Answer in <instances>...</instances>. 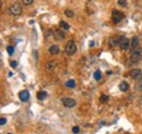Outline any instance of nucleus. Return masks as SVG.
<instances>
[{
    "mask_svg": "<svg viewBox=\"0 0 142 134\" xmlns=\"http://www.w3.org/2000/svg\"><path fill=\"white\" fill-rule=\"evenodd\" d=\"M65 37H66V35L61 30H57L54 32V38L56 40H62Z\"/></svg>",
    "mask_w": 142,
    "mask_h": 134,
    "instance_id": "obj_8",
    "label": "nucleus"
},
{
    "mask_svg": "<svg viewBox=\"0 0 142 134\" xmlns=\"http://www.w3.org/2000/svg\"><path fill=\"white\" fill-rule=\"evenodd\" d=\"M108 99H109V97L107 95H102V96L99 97V101H101V103H107Z\"/></svg>",
    "mask_w": 142,
    "mask_h": 134,
    "instance_id": "obj_21",
    "label": "nucleus"
},
{
    "mask_svg": "<svg viewBox=\"0 0 142 134\" xmlns=\"http://www.w3.org/2000/svg\"><path fill=\"white\" fill-rule=\"evenodd\" d=\"M61 103L67 108H72L76 106V100L73 98H70V97H63V98H61Z\"/></svg>",
    "mask_w": 142,
    "mask_h": 134,
    "instance_id": "obj_6",
    "label": "nucleus"
},
{
    "mask_svg": "<svg viewBox=\"0 0 142 134\" xmlns=\"http://www.w3.org/2000/svg\"><path fill=\"white\" fill-rule=\"evenodd\" d=\"M45 37H46V39H52L54 37L53 30H46L45 31Z\"/></svg>",
    "mask_w": 142,
    "mask_h": 134,
    "instance_id": "obj_17",
    "label": "nucleus"
},
{
    "mask_svg": "<svg viewBox=\"0 0 142 134\" xmlns=\"http://www.w3.org/2000/svg\"><path fill=\"white\" fill-rule=\"evenodd\" d=\"M119 90L121 92H127L129 90V84H128L127 82H121L120 84H119Z\"/></svg>",
    "mask_w": 142,
    "mask_h": 134,
    "instance_id": "obj_14",
    "label": "nucleus"
},
{
    "mask_svg": "<svg viewBox=\"0 0 142 134\" xmlns=\"http://www.w3.org/2000/svg\"><path fill=\"white\" fill-rule=\"evenodd\" d=\"M118 45H119V47L121 48V50H128L130 47V41H129V39L128 38H126L125 36H120L119 37V43H118Z\"/></svg>",
    "mask_w": 142,
    "mask_h": 134,
    "instance_id": "obj_5",
    "label": "nucleus"
},
{
    "mask_svg": "<svg viewBox=\"0 0 142 134\" xmlns=\"http://www.w3.org/2000/svg\"><path fill=\"white\" fill-rule=\"evenodd\" d=\"M6 123H7V120L4 119V118H1V119H0V126H4Z\"/></svg>",
    "mask_w": 142,
    "mask_h": 134,
    "instance_id": "obj_27",
    "label": "nucleus"
},
{
    "mask_svg": "<svg viewBox=\"0 0 142 134\" xmlns=\"http://www.w3.org/2000/svg\"><path fill=\"white\" fill-rule=\"evenodd\" d=\"M19 98L21 99V101H27L30 99V93L27 91H22L19 93Z\"/></svg>",
    "mask_w": 142,
    "mask_h": 134,
    "instance_id": "obj_9",
    "label": "nucleus"
},
{
    "mask_svg": "<svg viewBox=\"0 0 142 134\" xmlns=\"http://www.w3.org/2000/svg\"><path fill=\"white\" fill-rule=\"evenodd\" d=\"M79 131H80L79 127H73V128H72V132H73V133H79Z\"/></svg>",
    "mask_w": 142,
    "mask_h": 134,
    "instance_id": "obj_26",
    "label": "nucleus"
},
{
    "mask_svg": "<svg viewBox=\"0 0 142 134\" xmlns=\"http://www.w3.org/2000/svg\"><path fill=\"white\" fill-rule=\"evenodd\" d=\"M8 134H12V133H8Z\"/></svg>",
    "mask_w": 142,
    "mask_h": 134,
    "instance_id": "obj_30",
    "label": "nucleus"
},
{
    "mask_svg": "<svg viewBox=\"0 0 142 134\" xmlns=\"http://www.w3.org/2000/svg\"><path fill=\"white\" fill-rule=\"evenodd\" d=\"M59 27H60L61 30H65V31H68L70 29V25L68 24L67 22H65V21H60L59 22Z\"/></svg>",
    "mask_w": 142,
    "mask_h": 134,
    "instance_id": "obj_15",
    "label": "nucleus"
},
{
    "mask_svg": "<svg viewBox=\"0 0 142 134\" xmlns=\"http://www.w3.org/2000/svg\"><path fill=\"white\" fill-rule=\"evenodd\" d=\"M22 1H23V3L25 4V6H30V4L33 3L34 0H22Z\"/></svg>",
    "mask_w": 142,
    "mask_h": 134,
    "instance_id": "obj_24",
    "label": "nucleus"
},
{
    "mask_svg": "<svg viewBox=\"0 0 142 134\" xmlns=\"http://www.w3.org/2000/svg\"><path fill=\"white\" fill-rule=\"evenodd\" d=\"M136 91H142V82H139L138 85H136Z\"/></svg>",
    "mask_w": 142,
    "mask_h": 134,
    "instance_id": "obj_25",
    "label": "nucleus"
},
{
    "mask_svg": "<svg viewBox=\"0 0 142 134\" xmlns=\"http://www.w3.org/2000/svg\"><path fill=\"white\" fill-rule=\"evenodd\" d=\"M90 46H94V41H91V43H90Z\"/></svg>",
    "mask_w": 142,
    "mask_h": 134,
    "instance_id": "obj_29",
    "label": "nucleus"
},
{
    "mask_svg": "<svg viewBox=\"0 0 142 134\" xmlns=\"http://www.w3.org/2000/svg\"><path fill=\"white\" fill-rule=\"evenodd\" d=\"M129 74L133 80H139V78H141V76H142V71L139 70V69H133V70H131L129 72Z\"/></svg>",
    "mask_w": 142,
    "mask_h": 134,
    "instance_id": "obj_7",
    "label": "nucleus"
},
{
    "mask_svg": "<svg viewBox=\"0 0 142 134\" xmlns=\"http://www.w3.org/2000/svg\"><path fill=\"white\" fill-rule=\"evenodd\" d=\"M65 51H66V53L68 55V56H72V55L77 51V46H76L74 41H73V40L68 41L66 47H65Z\"/></svg>",
    "mask_w": 142,
    "mask_h": 134,
    "instance_id": "obj_3",
    "label": "nucleus"
},
{
    "mask_svg": "<svg viewBox=\"0 0 142 134\" xmlns=\"http://www.w3.org/2000/svg\"><path fill=\"white\" fill-rule=\"evenodd\" d=\"M47 97H48V93L45 91H40L37 93V99H39V100H44V99H46Z\"/></svg>",
    "mask_w": 142,
    "mask_h": 134,
    "instance_id": "obj_11",
    "label": "nucleus"
},
{
    "mask_svg": "<svg viewBox=\"0 0 142 134\" xmlns=\"http://www.w3.org/2000/svg\"><path fill=\"white\" fill-rule=\"evenodd\" d=\"M118 43H119V37L118 38L112 37V38H109V40H108V44H109L111 47H116V46L118 45Z\"/></svg>",
    "mask_w": 142,
    "mask_h": 134,
    "instance_id": "obj_12",
    "label": "nucleus"
},
{
    "mask_svg": "<svg viewBox=\"0 0 142 134\" xmlns=\"http://www.w3.org/2000/svg\"><path fill=\"white\" fill-rule=\"evenodd\" d=\"M123 17H125V15H123L122 12L118 11V10H113V12H112V21H113V23L117 24V23L120 22Z\"/></svg>",
    "mask_w": 142,
    "mask_h": 134,
    "instance_id": "obj_4",
    "label": "nucleus"
},
{
    "mask_svg": "<svg viewBox=\"0 0 142 134\" xmlns=\"http://www.w3.org/2000/svg\"><path fill=\"white\" fill-rule=\"evenodd\" d=\"M118 4L122 8H126L128 6V1L127 0H118Z\"/></svg>",
    "mask_w": 142,
    "mask_h": 134,
    "instance_id": "obj_22",
    "label": "nucleus"
},
{
    "mask_svg": "<svg viewBox=\"0 0 142 134\" xmlns=\"http://www.w3.org/2000/svg\"><path fill=\"white\" fill-rule=\"evenodd\" d=\"M56 63H57V61H56V60H52V61L47 62L46 69H47V70H53V69H54L55 67H56Z\"/></svg>",
    "mask_w": 142,
    "mask_h": 134,
    "instance_id": "obj_16",
    "label": "nucleus"
},
{
    "mask_svg": "<svg viewBox=\"0 0 142 134\" xmlns=\"http://www.w3.org/2000/svg\"><path fill=\"white\" fill-rule=\"evenodd\" d=\"M138 45H139V38L137 37V36H135L133 38H132V41H131V49L133 50L136 48H138Z\"/></svg>",
    "mask_w": 142,
    "mask_h": 134,
    "instance_id": "obj_13",
    "label": "nucleus"
},
{
    "mask_svg": "<svg viewBox=\"0 0 142 134\" xmlns=\"http://www.w3.org/2000/svg\"><path fill=\"white\" fill-rule=\"evenodd\" d=\"M65 14H66L68 17H73V16H74V13H73V11L70 10V9H67V10L65 11Z\"/></svg>",
    "mask_w": 142,
    "mask_h": 134,
    "instance_id": "obj_20",
    "label": "nucleus"
},
{
    "mask_svg": "<svg viewBox=\"0 0 142 134\" xmlns=\"http://www.w3.org/2000/svg\"><path fill=\"white\" fill-rule=\"evenodd\" d=\"M10 64H11L12 68H16V67H18V62H16V61H11Z\"/></svg>",
    "mask_w": 142,
    "mask_h": 134,
    "instance_id": "obj_28",
    "label": "nucleus"
},
{
    "mask_svg": "<svg viewBox=\"0 0 142 134\" xmlns=\"http://www.w3.org/2000/svg\"><path fill=\"white\" fill-rule=\"evenodd\" d=\"M141 60H142V48L138 47L131 51L130 61H131V63H138Z\"/></svg>",
    "mask_w": 142,
    "mask_h": 134,
    "instance_id": "obj_1",
    "label": "nucleus"
},
{
    "mask_svg": "<svg viewBox=\"0 0 142 134\" xmlns=\"http://www.w3.org/2000/svg\"><path fill=\"white\" fill-rule=\"evenodd\" d=\"M9 13H10L11 15H20L21 13H22V4L19 3V2H15V3H13L12 6L9 8Z\"/></svg>",
    "mask_w": 142,
    "mask_h": 134,
    "instance_id": "obj_2",
    "label": "nucleus"
},
{
    "mask_svg": "<svg viewBox=\"0 0 142 134\" xmlns=\"http://www.w3.org/2000/svg\"><path fill=\"white\" fill-rule=\"evenodd\" d=\"M66 86L67 87H70V88H73V87H76V81L74 80H69L66 82Z\"/></svg>",
    "mask_w": 142,
    "mask_h": 134,
    "instance_id": "obj_18",
    "label": "nucleus"
},
{
    "mask_svg": "<svg viewBox=\"0 0 142 134\" xmlns=\"http://www.w3.org/2000/svg\"><path fill=\"white\" fill-rule=\"evenodd\" d=\"M94 78H95V81H99L102 78V73H101L99 70H96L94 72Z\"/></svg>",
    "mask_w": 142,
    "mask_h": 134,
    "instance_id": "obj_19",
    "label": "nucleus"
},
{
    "mask_svg": "<svg viewBox=\"0 0 142 134\" xmlns=\"http://www.w3.org/2000/svg\"><path fill=\"white\" fill-rule=\"evenodd\" d=\"M59 51H60V49H59L58 45H52L49 47V52L52 55H58Z\"/></svg>",
    "mask_w": 142,
    "mask_h": 134,
    "instance_id": "obj_10",
    "label": "nucleus"
},
{
    "mask_svg": "<svg viewBox=\"0 0 142 134\" xmlns=\"http://www.w3.org/2000/svg\"><path fill=\"white\" fill-rule=\"evenodd\" d=\"M7 51H8V53L10 55V56H12L13 52H14V47H13V46H8V47H7Z\"/></svg>",
    "mask_w": 142,
    "mask_h": 134,
    "instance_id": "obj_23",
    "label": "nucleus"
}]
</instances>
